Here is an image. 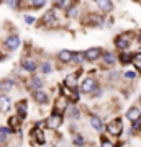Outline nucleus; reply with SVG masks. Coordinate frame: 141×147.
Masks as SVG:
<instances>
[{
  "label": "nucleus",
  "instance_id": "nucleus-1",
  "mask_svg": "<svg viewBox=\"0 0 141 147\" xmlns=\"http://www.w3.org/2000/svg\"><path fill=\"white\" fill-rule=\"evenodd\" d=\"M107 131L112 134V136H120L121 131H123V121L120 118H116V119L110 121L108 126H107Z\"/></svg>",
  "mask_w": 141,
  "mask_h": 147
},
{
  "label": "nucleus",
  "instance_id": "nucleus-2",
  "mask_svg": "<svg viewBox=\"0 0 141 147\" xmlns=\"http://www.w3.org/2000/svg\"><path fill=\"white\" fill-rule=\"evenodd\" d=\"M97 88V82H95L92 77H87V79H84L82 80V84H80V92L82 93H92L94 90Z\"/></svg>",
  "mask_w": 141,
  "mask_h": 147
},
{
  "label": "nucleus",
  "instance_id": "nucleus-3",
  "mask_svg": "<svg viewBox=\"0 0 141 147\" xmlns=\"http://www.w3.org/2000/svg\"><path fill=\"white\" fill-rule=\"evenodd\" d=\"M61 124H63V116L59 115V113H54V115H51L46 119V126L51 127V129H56V127H59Z\"/></svg>",
  "mask_w": 141,
  "mask_h": 147
},
{
  "label": "nucleus",
  "instance_id": "nucleus-4",
  "mask_svg": "<svg viewBox=\"0 0 141 147\" xmlns=\"http://www.w3.org/2000/svg\"><path fill=\"white\" fill-rule=\"evenodd\" d=\"M82 57L85 59V61H89V62L97 61V59L100 57V47H90V49H87V51L82 54Z\"/></svg>",
  "mask_w": 141,
  "mask_h": 147
},
{
  "label": "nucleus",
  "instance_id": "nucleus-5",
  "mask_svg": "<svg viewBox=\"0 0 141 147\" xmlns=\"http://www.w3.org/2000/svg\"><path fill=\"white\" fill-rule=\"evenodd\" d=\"M115 46L120 47V49H128L130 47V36L128 34H120L115 39Z\"/></svg>",
  "mask_w": 141,
  "mask_h": 147
},
{
  "label": "nucleus",
  "instance_id": "nucleus-6",
  "mask_svg": "<svg viewBox=\"0 0 141 147\" xmlns=\"http://www.w3.org/2000/svg\"><path fill=\"white\" fill-rule=\"evenodd\" d=\"M5 46L8 47V49H16V47L20 46V36H16V34H10V36L5 39Z\"/></svg>",
  "mask_w": 141,
  "mask_h": 147
},
{
  "label": "nucleus",
  "instance_id": "nucleus-7",
  "mask_svg": "<svg viewBox=\"0 0 141 147\" xmlns=\"http://www.w3.org/2000/svg\"><path fill=\"white\" fill-rule=\"evenodd\" d=\"M33 100L36 103H46L48 101V95L43 92V90H35L33 92Z\"/></svg>",
  "mask_w": 141,
  "mask_h": 147
},
{
  "label": "nucleus",
  "instance_id": "nucleus-8",
  "mask_svg": "<svg viewBox=\"0 0 141 147\" xmlns=\"http://www.w3.org/2000/svg\"><path fill=\"white\" fill-rule=\"evenodd\" d=\"M90 126L94 127L95 131H102L104 129V123H102V119H100L99 116L92 115L90 116Z\"/></svg>",
  "mask_w": 141,
  "mask_h": 147
},
{
  "label": "nucleus",
  "instance_id": "nucleus-9",
  "mask_svg": "<svg viewBox=\"0 0 141 147\" xmlns=\"http://www.w3.org/2000/svg\"><path fill=\"white\" fill-rule=\"evenodd\" d=\"M58 57H59V61H61V62L67 64V62H71V59H72V53H71V51H67V49H63V51H59Z\"/></svg>",
  "mask_w": 141,
  "mask_h": 147
},
{
  "label": "nucleus",
  "instance_id": "nucleus-10",
  "mask_svg": "<svg viewBox=\"0 0 141 147\" xmlns=\"http://www.w3.org/2000/svg\"><path fill=\"white\" fill-rule=\"evenodd\" d=\"M140 115H141V113H140V108L133 106V108H130V110H128V113H126V118L135 123L136 119H140Z\"/></svg>",
  "mask_w": 141,
  "mask_h": 147
},
{
  "label": "nucleus",
  "instance_id": "nucleus-11",
  "mask_svg": "<svg viewBox=\"0 0 141 147\" xmlns=\"http://www.w3.org/2000/svg\"><path fill=\"white\" fill-rule=\"evenodd\" d=\"M10 98L7 95H0V111H8L10 110Z\"/></svg>",
  "mask_w": 141,
  "mask_h": 147
},
{
  "label": "nucleus",
  "instance_id": "nucleus-12",
  "mask_svg": "<svg viewBox=\"0 0 141 147\" xmlns=\"http://www.w3.org/2000/svg\"><path fill=\"white\" fill-rule=\"evenodd\" d=\"M26 108H28L26 100H21L20 103L16 105V116L20 115V118H25V116H26Z\"/></svg>",
  "mask_w": 141,
  "mask_h": 147
},
{
  "label": "nucleus",
  "instance_id": "nucleus-13",
  "mask_svg": "<svg viewBox=\"0 0 141 147\" xmlns=\"http://www.w3.org/2000/svg\"><path fill=\"white\" fill-rule=\"evenodd\" d=\"M97 5H99L100 10H104V11H112V10H113V3L108 2V0H99V2H97Z\"/></svg>",
  "mask_w": 141,
  "mask_h": 147
},
{
  "label": "nucleus",
  "instance_id": "nucleus-14",
  "mask_svg": "<svg viewBox=\"0 0 141 147\" xmlns=\"http://www.w3.org/2000/svg\"><path fill=\"white\" fill-rule=\"evenodd\" d=\"M21 65H23V69H25V70H28V72H35V70H36V62H35V61H30V59H25V61H23V62H21Z\"/></svg>",
  "mask_w": 141,
  "mask_h": 147
},
{
  "label": "nucleus",
  "instance_id": "nucleus-15",
  "mask_svg": "<svg viewBox=\"0 0 141 147\" xmlns=\"http://www.w3.org/2000/svg\"><path fill=\"white\" fill-rule=\"evenodd\" d=\"M30 84H31V87L35 90H41L43 87V80L38 77V75H31V80H30Z\"/></svg>",
  "mask_w": 141,
  "mask_h": 147
},
{
  "label": "nucleus",
  "instance_id": "nucleus-16",
  "mask_svg": "<svg viewBox=\"0 0 141 147\" xmlns=\"http://www.w3.org/2000/svg\"><path fill=\"white\" fill-rule=\"evenodd\" d=\"M13 87H15V82H12V80H3V82H0V90H2V92H10Z\"/></svg>",
  "mask_w": 141,
  "mask_h": 147
},
{
  "label": "nucleus",
  "instance_id": "nucleus-17",
  "mask_svg": "<svg viewBox=\"0 0 141 147\" xmlns=\"http://www.w3.org/2000/svg\"><path fill=\"white\" fill-rule=\"evenodd\" d=\"M43 21H44V23H48V25H52V23L56 21V16H54V13H52V11H48L46 15L43 16Z\"/></svg>",
  "mask_w": 141,
  "mask_h": 147
},
{
  "label": "nucleus",
  "instance_id": "nucleus-18",
  "mask_svg": "<svg viewBox=\"0 0 141 147\" xmlns=\"http://www.w3.org/2000/svg\"><path fill=\"white\" fill-rule=\"evenodd\" d=\"M115 56L113 54H110V53H107V54H104V62L105 64H108V65H112V64H115Z\"/></svg>",
  "mask_w": 141,
  "mask_h": 147
},
{
  "label": "nucleus",
  "instance_id": "nucleus-19",
  "mask_svg": "<svg viewBox=\"0 0 141 147\" xmlns=\"http://www.w3.org/2000/svg\"><path fill=\"white\" fill-rule=\"evenodd\" d=\"M33 134H35V137H36L38 144H44V134H43L40 129H35V131H33Z\"/></svg>",
  "mask_w": 141,
  "mask_h": 147
},
{
  "label": "nucleus",
  "instance_id": "nucleus-20",
  "mask_svg": "<svg viewBox=\"0 0 141 147\" xmlns=\"http://www.w3.org/2000/svg\"><path fill=\"white\" fill-rule=\"evenodd\" d=\"M130 61H131V56L128 53H125V54H121V56H120V62L121 64H128Z\"/></svg>",
  "mask_w": 141,
  "mask_h": 147
},
{
  "label": "nucleus",
  "instance_id": "nucleus-21",
  "mask_svg": "<svg viewBox=\"0 0 141 147\" xmlns=\"http://www.w3.org/2000/svg\"><path fill=\"white\" fill-rule=\"evenodd\" d=\"M82 59H84V57H82V54H80V53H77V54L72 53V59H71L72 62H77V64H79V62H82Z\"/></svg>",
  "mask_w": 141,
  "mask_h": 147
},
{
  "label": "nucleus",
  "instance_id": "nucleus-22",
  "mask_svg": "<svg viewBox=\"0 0 141 147\" xmlns=\"http://www.w3.org/2000/svg\"><path fill=\"white\" fill-rule=\"evenodd\" d=\"M69 116H72L74 119H77L79 116H80V115H79V110H77V108H74V106H72V108L69 110Z\"/></svg>",
  "mask_w": 141,
  "mask_h": 147
},
{
  "label": "nucleus",
  "instance_id": "nucleus-23",
  "mask_svg": "<svg viewBox=\"0 0 141 147\" xmlns=\"http://www.w3.org/2000/svg\"><path fill=\"white\" fill-rule=\"evenodd\" d=\"M84 142H85V141H84L80 136H76V137H74V144H76V146H84Z\"/></svg>",
  "mask_w": 141,
  "mask_h": 147
},
{
  "label": "nucleus",
  "instance_id": "nucleus-24",
  "mask_svg": "<svg viewBox=\"0 0 141 147\" xmlns=\"http://www.w3.org/2000/svg\"><path fill=\"white\" fill-rule=\"evenodd\" d=\"M41 69H43V72H44V74H49V72H51V65H49V62H44Z\"/></svg>",
  "mask_w": 141,
  "mask_h": 147
},
{
  "label": "nucleus",
  "instance_id": "nucleus-25",
  "mask_svg": "<svg viewBox=\"0 0 141 147\" xmlns=\"http://www.w3.org/2000/svg\"><path fill=\"white\" fill-rule=\"evenodd\" d=\"M44 5H46V2H31V7H35V8H41Z\"/></svg>",
  "mask_w": 141,
  "mask_h": 147
},
{
  "label": "nucleus",
  "instance_id": "nucleus-26",
  "mask_svg": "<svg viewBox=\"0 0 141 147\" xmlns=\"http://www.w3.org/2000/svg\"><path fill=\"white\" fill-rule=\"evenodd\" d=\"M102 147H113V144L108 139H102Z\"/></svg>",
  "mask_w": 141,
  "mask_h": 147
},
{
  "label": "nucleus",
  "instance_id": "nucleus-27",
  "mask_svg": "<svg viewBox=\"0 0 141 147\" xmlns=\"http://www.w3.org/2000/svg\"><path fill=\"white\" fill-rule=\"evenodd\" d=\"M131 59L135 61V64H140V65H141V53H140V54H136V56H133Z\"/></svg>",
  "mask_w": 141,
  "mask_h": 147
},
{
  "label": "nucleus",
  "instance_id": "nucleus-28",
  "mask_svg": "<svg viewBox=\"0 0 141 147\" xmlns=\"http://www.w3.org/2000/svg\"><path fill=\"white\" fill-rule=\"evenodd\" d=\"M67 15L69 16H76L77 15V8H71V10H67Z\"/></svg>",
  "mask_w": 141,
  "mask_h": 147
},
{
  "label": "nucleus",
  "instance_id": "nucleus-29",
  "mask_svg": "<svg viewBox=\"0 0 141 147\" xmlns=\"http://www.w3.org/2000/svg\"><path fill=\"white\" fill-rule=\"evenodd\" d=\"M140 127H141V119H136L133 123V129H140Z\"/></svg>",
  "mask_w": 141,
  "mask_h": 147
},
{
  "label": "nucleus",
  "instance_id": "nucleus-30",
  "mask_svg": "<svg viewBox=\"0 0 141 147\" xmlns=\"http://www.w3.org/2000/svg\"><path fill=\"white\" fill-rule=\"evenodd\" d=\"M25 21L28 25H33V23H35V18H33V16H25Z\"/></svg>",
  "mask_w": 141,
  "mask_h": 147
},
{
  "label": "nucleus",
  "instance_id": "nucleus-31",
  "mask_svg": "<svg viewBox=\"0 0 141 147\" xmlns=\"http://www.w3.org/2000/svg\"><path fill=\"white\" fill-rule=\"evenodd\" d=\"M125 77H126V79H135L136 74L135 72H125Z\"/></svg>",
  "mask_w": 141,
  "mask_h": 147
},
{
  "label": "nucleus",
  "instance_id": "nucleus-32",
  "mask_svg": "<svg viewBox=\"0 0 141 147\" xmlns=\"http://www.w3.org/2000/svg\"><path fill=\"white\" fill-rule=\"evenodd\" d=\"M5 141H7V134H3V132L0 131V144H3Z\"/></svg>",
  "mask_w": 141,
  "mask_h": 147
},
{
  "label": "nucleus",
  "instance_id": "nucleus-33",
  "mask_svg": "<svg viewBox=\"0 0 141 147\" xmlns=\"http://www.w3.org/2000/svg\"><path fill=\"white\" fill-rule=\"evenodd\" d=\"M54 5H56V7H67L69 3H67V2H56Z\"/></svg>",
  "mask_w": 141,
  "mask_h": 147
},
{
  "label": "nucleus",
  "instance_id": "nucleus-34",
  "mask_svg": "<svg viewBox=\"0 0 141 147\" xmlns=\"http://www.w3.org/2000/svg\"><path fill=\"white\" fill-rule=\"evenodd\" d=\"M8 7H18V2H7Z\"/></svg>",
  "mask_w": 141,
  "mask_h": 147
},
{
  "label": "nucleus",
  "instance_id": "nucleus-35",
  "mask_svg": "<svg viewBox=\"0 0 141 147\" xmlns=\"http://www.w3.org/2000/svg\"><path fill=\"white\" fill-rule=\"evenodd\" d=\"M140 41H141V33H140Z\"/></svg>",
  "mask_w": 141,
  "mask_h": 147
},
{
  "label": "nucleus",
  "instance_id": "nucleus-36",
  "mask_svg": "<svg viewBox=\"0 0 141 147\" xmlns=\"http://www.w3.org/2000/svg\"><path fill=\"white\" fill-rule=\"evenodd\" d=\"M0 61H2V54H0Z\"/></svg>",
  "mask_w": 141,
  "mask_h": 147
},
{
  "label": "nucleus",
  "instance_id": "nucleus-37",
  "mask_svg": "<svg viewBox=\"0 0 141 147\" xmlns=\"http://www.w3.org/2000/svg\"><path fill=\"white\" fill-rule=\"evenodd\" d=\"M140 131H141V127H140Z\"/></svg>",
  "mask_w": 141,
  "mask_h": 147
}]
</instances>
